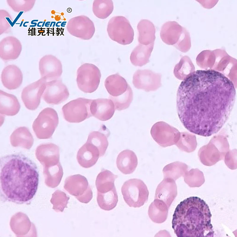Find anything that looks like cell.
<instances>
[{
	"mask_svg": "<svg viewBox=\"0 0 237 237\" xmlns=\"http://www.w3.org/2000/svg\"><path fill=\"white\" fill-rule=\"evenodd\" d=\"M39 182L36 164L24 154L16 153L0 158V194L2 201L30 204L37 192Z\"/></svg>",
	"mask_w": 237,
	"mask_h": 237,
	"instance_id": "2",
	"label": "cell"
},
{
	"mask_svg": "<svg viewBox=\"0 0 237 237\" xmlns=\"http://www.w3.org/2000/svg\"><path fill=\"white\" fill-rule=\"evenodd\" d=\"M1 79L3 86L9 90L18 88L21 84L23 75L20 69L16 65H9L3 69Z\"/></svg>",
	"mask_w": 237,
	"mask_h": 237,
	"instance_id": "17",
	"label": "cell"
},
{
	"mask_svg": "<svg viewBox=\"0 0 237 237\" xmlns=\"http://www.w3.org/2000/svg\"><path fill=\"white\" fill-rule=\"evenodd\" d=\"M100 156L98 148L93 145L86 142L78 150L77 159L81 166L87 168L94 166Z\"/></svg>",
	"mask_w": 237,
	"mask_h": 237,
	"instance_id": "18",
	"label": "cell"
},
{
	"mask_svg": "<svg viewBox=\"0 0 237 237\" xmlns=\"http://www.w3.org/2000/svg\"><path fill=\"white\" fill-rule=\"evenodd\" d=\"M109 36L112 40L125 45L132 41L134 31L129 21L123 16H114L109 20L107 27Z\"/></svg>",
	"mask_w": 237,
	"mask_h": 237,
	"instance_id": "5",
	"label": "cell"
},
{
	"mask_svg": "<svg viewBox=\"0 0 237 237\" xmlns=\"http://www.w3.org/2000/svg\"><path fill=\"white\" fill-rule=\"evenodd\" d=\"M117 166L119 170L124 174L132 173L138 164V160L135 153L132 151L126 149L121 151L116 159Z\"/></svg>",
	"mask_w": 237,
	"mask_h": 237,
	"instance_id": "19",
	"label": "cell"
},
{
	"mask_svg": "<svg viewBox=\"0 0 237 237\" xmlns=\"http://www.w3.org/2000/svg\"><path fill=\"white\" fill-rule=\"evenodd\" d=\"M87 142L93 145L98 148L100 157L104 155L108 145L107 136L98 131L91 132L89 135Z\"/></svg>",
	"mask_w": 237,
	"mask_h": 237,
	"instance_id": "30",
	"label": "cell"
},
{
	"mask_svg": "<svg viewBox=\"0 0 237 237\" xmlns=\"http://www.w3.org/2000/svg\"><path fill=\"white\" fill-rule=\"evenodd\" d=\"M118 196L115 187L105 193L97 192V201L99 206L105 211H110L116 206Z\"/></svg>",
	"mask_w": 237,
	"mask_h": 237,
	"instance_id": "28",
	"label": "cell"
},
{
	"mask_svg": "<svg viewBox=\"0 0 237 237\" xmlns=\"http://www.w3.org/2000/svg\"><path fill=\"white\" fill-rule=\"evenodd\" d=\"M47 81L41 78L25 87L21 93V99L25 107L33 110L37 109L46 88Z\"/></svg>",
	"mask_w": 237,
	"mask_h": 237,
	"instance_id": "11",
	"label": "cell"
},
{
	"mask_svg": "<svg viewBox=\"0 0 237 237\" xmlns=\"http://www.w3.org/2000/svg\"><path fill=\"white\" fill-rule=\"evenodd\" d=\"M69 95L66 86L61 80L57 79L46 82L45 89L42 96L47 103L58 105L66 100Z\"/></svg>",
	"mask_w": 237,
	"mask_h": 237,
	"instance_id": "12",
	"label": "cell"
},
{
	"mask_svg": "<svg viewBox=\"0 0 237 237\" xmlns=\"http://www.w3.org/2000/svg\"><path fill=\"white\" fill-rule=\"evenodd\" d=\"M236 97L234 84L224 74L213 70H197L178 88V115L189 132L209 137L219 131L227 121Z\"/></svg>",
	"mask_w": 237,
	"mask_h": 237,
	"instance_id": "1",
	"label": "cell"
},
{
	"mask_svg": "<svg viewBox=\"0 0 237 237\" xmlns=\"http://www.w3.org/2000/svg\"><path fill=\"white\" fill-rule=\"evenodd\" d=\"M10 15L6 11L1 9L0 10V34L6 33L10 28V24L7 20Z\"/></svg>",
	"mask_w": 237,
	"mask_h": 237,
	"instance_id": "33",
	"label": "cell"
},
{
	"mask_svg": "<svg viewBox=\"0 0 237 237\" xmlns=\"http://www.w3.org/2000/svg\"><path fill=\"white\" fill-rule=\"evenodd\" d=\"M168 213L167 205L163 201L155 199L149 206L148 215L153 222L161 223L166 219Z\"/></svg>",
	"mask_w": 237,
	"mask_h": 237,
	"instance_id": "26",
	"label": "cell"
},
{
	"mask_svg": "<svg viewBox=\"0 0 237 237\" xmlns=\"http://www.w3.org/2000/svg\"><path fill=\"white\" fill-rule=\"evenodd\" d=\"M22 49L21 44L16 37L8 36L0 42V57L3 60L8 61L17 59Z\"/></svg>",
	"mask_w": 237,
	"mask_h": 237,
	"instance_id": "16",
	"label": "cell"
},
{
	"mask_svg": "<svg viewBox=\"0 0 237 237\" xmlns=\"http://www.w3.org/2000/svg\"><path fill=\"white\" fill-rule=\"evenodd\" d=\"M121 191L124 200L130 207H140L148 199V188L140 179L133 178L126 181L122 186Z\"/></svg>",
	"mask_w": 237,
	"mask_h": 237,
	"instance_id": "4",
	"label": "cell"
},
{
	"mask_svg": "<svg viewBox=\"0 0 237 237\" xmlns=\"http://www.w3.org/2000/svg\"><path fill=\"white\" fill-rule=\"evenodd\" d=\"M154 43L145 45L140 44L132 51L130 60L132 64L141 67L149 62V58L153 50Z\"/></svg>",
	"mask_w": 237,
	"mask_h": 237,
	"instance_id": "24",
	"label": "cell"
},
{
	"mask_svg": "<svg viewBox=\"0 0 237 237\" xmlns=\"http://www.w3.org/2000/svg\"><path fill=\"white\" fill-rule=\"evenodd\" d=\"M77 73V83L81 90L86 93H92L97 89L101 74L97 66L91 63H84L78 68Z\"/></svg>",
	"mask_w": 237,
	"mask_h": 237,
	"instance_id": "6",
	"label": "cell"
},
{
	"mask_svg": "<svg viewBox=\"0 0 237 237\" xmlns=\"http://www.w3.org/2000/svg\"><path fill=\"white\" fill-rule=\"evenodd\" d=\"M66 28L70 34L84 40L91 39L95 32L94 23L84 15L71 18L68 21Z\"/></svg>",
	"mask_w": 237,
	"mask_h": 237,
	"instance_id": "9",
	"label": "cell"
},
{
	"mask_svg": "<svg viewBox=\"0 0 237 237\" xmlns=\"http://www.w3.org/2000/svg\"><path fill=\"white\" fill-rule=\"evenodd\" d=\"M138 41L140 44L147 45L154 43L156 38V29L153 24L147 19H142L137 25Z\"/></svg>",
	"mask_w": 237,
	"mask_h": 237,
	"instance_id": "23",
	"label": "cell"
},
{
	"mask_svg": "<svg viewBox=\"0 0 237 237\" xmlns=\"http://www.w3.org/2000/svg\"><path fill=\"white\" fill-rule=\"evenodd\" d=\"M105 86L110 96L113 97L122 95L130 86L126 80L118 73L111 75L107 78Z\"/></svg>",
	"mask_w": 237,
	"mask_h": 237,
	"instance_id": "20",
	"label": "cell"
},
{
	"mask_svg": "<svg viewBox=\"0 0 237 237\" xmlns=\"http://www.w3.org/2000/svg\"><path fill=\"white\" fill-rule=\"evenodd\" d=\"M109 98L113 102L115 109L121 111L128 108L132 101L133 94L129 86L127 91L122 95L117 97L109 96Z\"/></svg>",
	"mask_w": 237,
	"mask_h": 237,
	"instance_id": "31",
	"label": "cell"
},
{
	"mask_svg": "<svg viewBox=\"0 0 237 237\" xmlns=\"http://www.w3.org/2000/svg\"><path fill=\"white\" fill-rule=\"evenodd\" d=\"M9 6L14 11L19 12L29 11L33 8L35 0H7Z\"/></svg>",
	"mask_w": 237,
	"mask_h": 237,
	"instance_id": "32",
	"label": "cell"
},
{
	"mask_svg": "<svg viewBox=\"0 0 237 237\" xmlns=\"http://www.w3.org/2000/svg\"><path fill=\"white\" fill-rule=\"evenodd\" d=\"M115 110L114 104L109 98L92 100L90 107L92 116L103 121L111 119L113 116Z\"/></svg>",
	"mask_w": 237,
	"mask_h": 237,
	"instance_id": "14",
	"label": "cell"
},
{
	"mask_svg": "<svg viewBox=\"0 0 237 237\" xmlns=\"http://www.w3.org/2000/svg\"><path fill=\"white\" fill-rule=\"evenodd\" d=\"M92 100L80 97L65 104L62 108L65 119L69 122L78 123L92 116L90 107Z\"/></svg>",
	"mask_w": 237,
	"mask_h": 237,
	"instance_id": "7",
	"label": "cell"
},
{
	"mask_svg": "<svg viewBox=\"0 0 237 237\" xmlns=\"http://www.w3.org/2000/svg\"><path fill=\"white\" fill-rule=\"evenodd\" d=\"M39 69L41 78L46 81L58 79L63 72L62 66L60 60L51 55L44 56L40 59Z\"/></svg>",
	"mask_w": 237,
	"mask_h": 237,
	"instance_id": "13",
	"label": "cell"
},
{
	"mask_svg": "<svg viewBox=\"0 0 237 237\" xmlns=\"http://www.w3.org/2000/svg\"><path fill=\"white\" fill-rule=\"evenodd\" d=\"M65 188L78 200L92 190L87 178L80 174L73 175L68 177Z\"/></svg>",
	"mask_w": 237,
	"mask_h": 237,
	"instance_id": "15",
	"label": "cell"
},
{
	"mask_svg": "<svg viewBox=\"0 0 237 237\" xmlns=\"http://www.w3.org/2000/svg\"><path fill=\"white\" fill-rule=\"evenodd\" d=\"M117 177L108 170H102L98 174L95 181L97 191L104 193L112 190L115 187L114 181Z\"/></svg>",
	"mask_w": 237,
	"mask_h": 237,
	"instance_id": "27",
	"label": "cell"
},
{
	"mask_svg": "<svg viewBox=\"0 0 237 237\" xmlns=\"http://www.w3.org/2000/svg\"><path fill=\"white\" fill-rule=\"evenodd\" d=\"M175 185L169 178H164L158 185L156 190L155 199L164 202L169 207L176 194Z\"/></svg>",
	"mask_w": 237,
	"mask_h": 237,
	"instance_id": "21",
	"label": "cell"
},
{
	"mask_svg": "<svg viewBox=\"0 0 237 237\" xmlns=\"http://www.w3.org/2000/svg\"><path fill=\"white\" fill-rule=\"evenodd\" d=\"M20 105L15 95L0 91V112L7 116H14L20 110Z\"/></svg>",
	"mask_w": 237,
	"mask_h": 237,
	"instance_id": "22",
	"label": "cell"
},
{
	"mask_svg": "<svg viewBox=\"0 0 237 237\" xmlns=\"http://www.w3.org/2000/svg\"><path fill=\"white\" fill-rule=\"evenodd\" d=\"M211 214L208 206L196 196L184 199L178 205L172 221L177 236L213 237Z\"/></svg>",
	"mask_w": 237,
	"mask_h": 237,
	"instance_id": "3",
	"label": "cell"
},
{
	"mask_svg": "<svg viewBox=\"0 0 237 237\" xmlns=\"http://www.w3.org/2000/svg\"><path fill=\"white\" fill-rule=\"evenodd\" d=\"M161 75L148 69L138 70L134 73L132 82L137 89L146 92L155 91L161 86Z\"/></svg>",
	"mask_w": 237,
	"mask_h": 237,
	"instance_id": "10",
	"label": "cell"
},
{
	"mask_svg": "<svg viewBox=\"0 0 237 237\" xmlns=\"http://www.w3.org/2000/svg\"><path fill=\"white\" fill-rule=\"evenodd\" d=\"M113 4L111 0H95L92 6V11L95 15L101 19L108 17L112 12Z\"/></svg>",
	"mask_w": 237,
	"mask_h": 237,
	"instance_id": "29",
	"label": "cell"
},
{
	"mask_svg": "<svg viewBox=\"0 0 237 237\" xmlns=\"http://www.w3.org/2000/svg\"><path fill=\"white\" fill-rule=\"evenodd\" d=\"M150 134L153 139L163 147L176 144L180 137L177 129L163 121L154 124L151 128Z\"/></svg>",
	"mask_w": 237,
	"mask_h": 237,
	"instance_id": "8",
	"label": "cell"
},
{
	"mask_svg": "<svg viewBox=\"0 0 237 237\" xmlns=\"http://www.w3.org/2000/svg\"><path fill=\"white\" fill-rule=\"evenodd\" d=\"M181 26L175 21H169L164 23L160 32L163 41L169 45H174L178 41L180 33Z\"/></svg>",
	"mask_w": 237,
	"mask_h": 237,
	"instance_id": "25",
	"label": "cell"
},
{
	"mask_svg": "<svg viewBox=\"0 0 237 237\" xmlns=\"http://www.w3.org/2000/svg\"><path fill=\"white\" fill-rule=\"evenodd\" d=\"M55 20L57 21H58L60 20V17L58 15H56L55 17Z\"/></svg>",
	"mask_w": 237,
	"mask_h": 237,
	"instance_id": "34",
	"label": "cell"
}]
</instances>
